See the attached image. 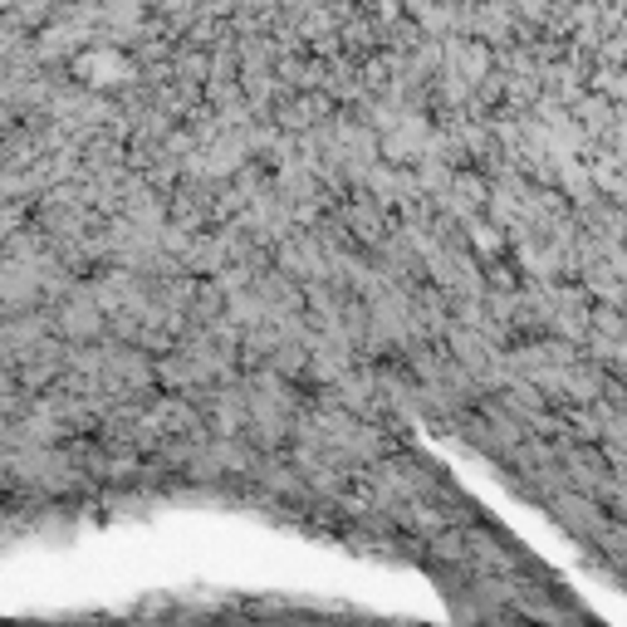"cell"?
Listing matches in <instances>:
<instances>
[{"mask_svg":"<svg viewBox=\"0 0 627 627\" xmlns=\"http://www.w3.org/2000/svg\"><path fill=\"white\" fill-rule=\"evenodd\" d=\"M613 113H618V108H613V98H608V94H598V88H593V98H588V94H584V98H574V123L588 133L593 143L608 138V128L618 123Z\"/></svg>","mask_w":627,"mask_h":627,"instance_id":"cell-1","label":"cell"}]
</instances>
